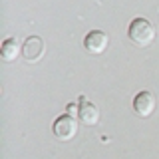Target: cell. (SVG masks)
Wrapping results in <instances>:
<instances>
[{
  "instance_id": "3",
  "label": "cell",
  "mask_w": 159,
  "mask_h": 159,
  "mask_svg": "<svg viewBox=\"0 0 159 159\" xmlns=\"http://www.w3.org/2000/svg\"><path fill=\"white\" fill-rule=\"evenodd\" d=\"M107 44H109V38L102 30H92V32H88L86 38H84V48H86L89 54H93V56H99V54L106 52Z\"/></svg>"
},
{
  "instance_id": "5",
  "label": "cell",
  "mask_w": 159,
  "mask_h": 159,
  "mask_svg": "<svg viewBox=\"0 0 159 159\" xmlns=\"http://www.w3.org/2000/svg\"><path fill=\"white\" fill-rule=\"evenodd\" d=\"M155 106H157V99L151 92H147V89L139 92L137 96L133 98V111H135L139 117H149L155 111Z\"/></svg>"
},
{
  "instance_id": "4",
  "label": "cell",
  "mask_w": 159,
  "mask_h": 159,
  "mask_svg": "<svg viewBox=\"0 0 159 159\" xmlns=\"http://www.w3.org/2000/svg\"><path fill=\"white\" fill-rule=\"evenodd\" d=\"M44 52H46V44H44V40L40 36L26 38V42H24V46H22V56H24L26 62H32V64L40 62L42 56H44Z\"/></svg>"
},
{
  "instance_id": "6",
  "label": "cell",
  "mask_w": 159,
  "mask_h": 159,
  "mask_svg": "<svg viewBox=\"0 0 159 159\" xmlns=\"http://www.w3.org/2000/svg\"><path fill=\"white\" fill-rule=\"evenodd\" d=\"M78 106H80V116H78L80 121H82L84 125H88V127H93L99 121V109H98V106L93 102H89L86 96H80Z\"/></svg>"
},
{
  "instance_id": "2",
  "label": "cell",
  "mask_w": 159,
  "mask_h": 159,
  "mask_svg": "<svg viewBox=\"0 0 159 159\" xmlns=\"http://www.w3.org/2000/svg\"><path fill=\"white\" fill-rule=\"evenodd\" d=\"M52 131L60 141H70V139H74L76 133H78V119L68 116V113H64V116H60L56 121H54Z\"/></svg>"
},
{
  "instance_id": "8",
  "label": "cell",
  "mask_w": 159,
  "mask_h": 159,
  "mask_svg": "<svg viewBox=\"0 0 159 159\" xmlns=\"http://www.w3.org/2000/svg\"><path fill=\"white\" fill-rule=\"evenodd\" d=\"M68 116H72V117H76V116H80V106L78 103H68Z\"/></svg>"
},
{
  "instance_id": "1",
  "label": "cell",
  "mask_w": 159,
  "mask_h": 159,
  "mask_svg": "<svg viewBox=\"0 0 159 159\" xmlns=\"http://www.w3.org/2000/svg\"><path fill=\"white\" fill-rule=\"evenodd\" d=\"M127 36L135 46L147 48V46H151L153 40H155V28H153V24L149 22L147 18L137 16V18H133L131 22H129Z\"/></svg>"
},
{
  "instance_id": "7",
  "label": "cell",
  "mask_w": 159,
  "mask_h": 159,
  "mask_svg": "<svg viewBox=\"0 0 159 159\" xmlns=\"http://www.w3.org/2000/svg\"><path fill=\"white\" fill-rule=\"evenodd\" d=\"M20 54H22V46L18 44L16 38H6L0 46V56L4 62H14Z\"/></svg>"
}]
</instances>
